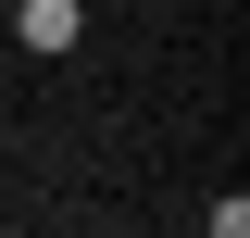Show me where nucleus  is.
<instances>
[{
	"instance_id": "f257e3e1",
	"label": "nucleus",
	"mask_w": 250,
	"mask_h": 238,
	"mask_svg": "<svg viewBox=\"0 0 250 238\" xmlns=\"http://www.w3.org/2000/svg\"><path fill=\"white\" fill-rule=\"evenodd\" d=\"M75 25H88L75 0H25V50H75Z\"/></svg>"
}]
</instances>
